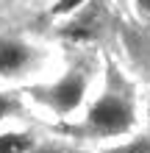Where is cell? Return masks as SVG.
Here are the masks:
<instances>
[{
    "mask_svg": "<svg viewBox=\"0 0 150 153\" xmlns=\"http://www.w3.org/2000/svg\"><path fill=\"white\" fill-rule=\"evenodd\" d=\"M131 123H134V106H131L125 97H120V95H103L89 109V117H86L89 131L98 134V137L125 134L131 128Z\"/></svg>",
    "mask_w": 150,
    "mask_h": 153,
    "instance_id": "obj_1",
    "label": "cell"
},
{
    "mask_svg": "<svg viewBox=\"0 0 150 153\" xmlns=\"http://www.w3.org/2000/svg\"><path fill=\"white\" fill-rule=\"evenodd\" d=\"M83 95H86V78L81 73H69V75H64L61 81H56V84H50L47 89H42V92H39L42 103H47L56 114L75 111L78 106H81Z\"/></svg>",
    "mask_w": 150,
    "mask_h": 153,
    "instance_id": "obj_2",
    "label": "cell"
},
{
    "mask_svg": "<svg viewBox=\"0 0 150 153\" xmlns=\"http://www.w3.org/2000/svg\"><path fill=\"white\" fill-rule=\"evenodd\" d=\"M33 64V48L22 39L0 36V75H20Z\"/></svg>",
    "mask_w": 150,
    "mask_h": 153,
    "instance_id": "obj_3",
    "label": "cell"
},
{
    "mask_svg": "<svg viewBox=\"0 0 150 153\" xmlns=\"http://www.w3.org/2000/svg\"><path fill=\"white\" fill-rule=\"evenodd\" d=\"M31 139L25 134H0V153H28Z\"/></svg>",
    "mask_w": 150,
    "mask_h": 153,
    "instance_id": "obj_4",
    "label": "cell"
},
{
    "mask_svg": "<svg viewBox=\"0 0 150 153\" xmlns=\"http://www.w3.org/2000/svg\"><path fill=\"white\" fill-rule=\"evenodd\" d=\"M81 6H86V0H56V3H53V14H56V17H64V14L78 11Z\"/></svg>",
    "mask_w": 150,
    "mask_h": 153,
    "instance_id": "obj_5",
    "label": "cell"
},
{
    "mask_svg": "<svg viewBox=\"0 0 150 153\" xmlns=\"http://www.w3.org/2000/svg\"><path fill=\"white\" fill-rule=\"evenodd\" d=\"M111 153H150V139H136V142H131L125 148H117Z\"/></svg>",
    "mask_w": 150,
    "mask_h": 153,
    "instance_id": "obj_6",
    "label": "cell"
},
{
    "mask_svg": "<svg viewBox=\"0 0 150 153\" xmlns=\"http://www.w3.org/2000/svg\"><path fill=\"white\" fill-rule=\"evenodd\" d=\"M14 109H17V106H14V100H11V97H6V95H0V120H6V117L11 114Z\"/></svg>",
    "mask_w": 150,
    "mask_h": 153,
    "instance_id": "obj_7",
    "label": "cell"
},
{
    "mask_svg": "<svg viewBox=\"0 0 150 153\" xmlns=\"http://www.w3.org/2000/svg\"><path fill=\"white\" fill-rule=\"evenodd\" d=\"M136 3H139V8H142V11L150 14V0H136Z\"/></svg>",
    "mask_w": 150,
    "mask_h": 153,
    "instance_id": "obj_8",
    "label": "cell"
}]
</instances>
